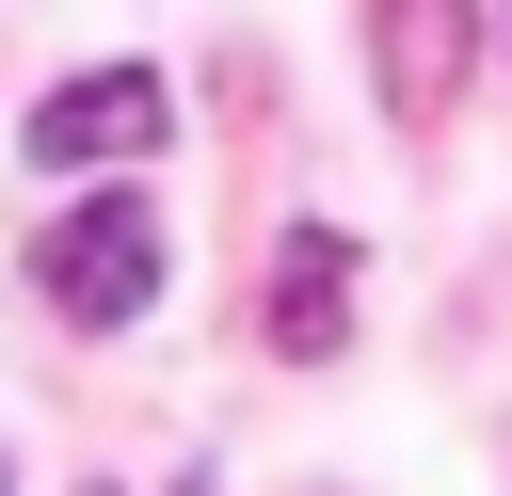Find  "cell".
I'll return each mask as SVG.
<instances>
[{
	"label": "cell",
	"mask_w": 512,
	"mask_h": 496,
	"mask_svg": "<svg viewBox=\"0 0 512 496\" xmlns=\"http://www.w3.org/2000/svg\"><path fill=\"white\" fill-rule=\"evenodd\" d=\"M272 352L288 368H336L352 352V240L336 224H288V256H272Z\"/></svg>",
	"instance_id": "cell-3"
},
{
	"label": "cell",
	"mask_w": 512,
	"mask_h": 496,
	"mask_svg": "<svg viewBox=\"0 0 512 496\" xmlns=\"http://www.w3.org/2000/svg\"><path fill=\"white\" fill-rule=\"evenodd\" d=\"M32 304L80 320V336L144 320V304H160V208H144V192H80V208L32 240Z\"/></svg>",
	"instance_id": "cell-1"
},
{
	"label": "cell",
	"mask_w": 512,
	"mask_h": 496,
	"mask_svg": "<svg viewBox=\"0 0 512 496\" xmlns=\"http://www.w3.org/2000/svg\"><path fill=\"white\" fill-rule=\"evenodd\" d=\"M176 128V96H160V64H80L48 112H32V160H144Z\"/></svg>",
	"instance_id": "cell-2"
},
{
	"label": "cell",
	"mask_w": 512,
	"mask_h": 496,
	"mask_svg": "<svg viewBox=\"0 0 512 496\" xmlns=\"http://www.w3.org/2000/svg\"><path fill=\"white\" fill-rule=\"evenodd\" d=\"M368 64H384L400 112H448V80H464V0H368Z\"/></svg>",
	"instance_id": "cell-4"
},
{
	"label": "cell",
	"mask_w": 512,
	"mask_h": 496,
	"mask_svg": "<svg viewBox=\"0 0 512 496\" xmlns=\"http://www.w3.org/2000/svg\"><path fill=\"white\" fill-rule=\"evenodd\" d=\"M0 496H16V480H0Z\"/></svg>",
	"instance_id": "cell-5"
}]
</instances>
